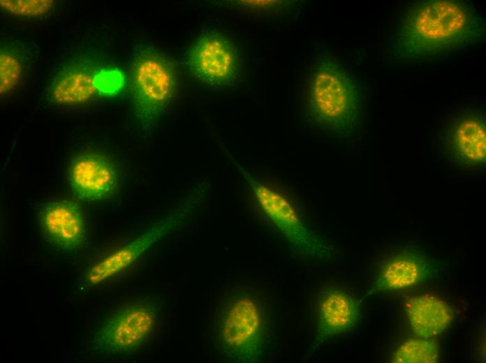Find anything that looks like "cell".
I'll return each mask as SVG.
<instances>
[{"label":"cell","instance_id":"17","mask_svg":"<svg viewBox=\"0 0 486 363\" xmlns=\"http://www.w3.org/2000/svg\"><path fill=\"white\" fill-rule=\"evenodd\" d=\"M439 349L434 340L411 339L403 343L393 353L391 362L395 363H435Z\"/></svg>","mask_w":486,"mask_h":363},{"label":"cell","instance_id":"16","mask_svg":"<svg viewBox=\"0 0 486 363\" xmlns=\"http://www.w3.org/2000/svg\"><path fill=\"white\" fill-rule=\"evenodd\" d=\"M25 59L17 47L1 46L0 51V94L5 96L14 92L24 80Z\"/></svg>","mask_w":486,"mask_h":363},{"label":"cell","instance_id":"7","mask_svg":"<svg viewBox=\"0 0 486 363\" xmlns=\"http://www.w3.org/2000/svg\"><path fill=\"white\" fill-rule=\"evenodd\" d=\"M187 66L196 79L214 87L234 86L242 77V52L233 41L218 32L201 36L187 56Z\"/></svg>","mask_w":486,"mask_h":363},{"label":"cell","instance_id":"10","mask_svg":"<svg viewBox=\"0 0 486 363\" xmlns=\"http://www.w3.org/2000/svg\"><path fill=\"white\" fill-rule=\"evenodd\" d=\"M189 210L187 207L182 208L180 211L172 214L131 242L117 249L93 265L84 274L81 282L82 285L95 286L131 265L152 245L180 225L185 219Z\"/></svg>","mask_w":486,"mask_h":363},{"label":"cell","instance_id":"9","mask_svg":"<svg viewBox=\"0 0 486 363\" xmlns=\"http://www.w3.org/2000/svg\"><path fill=\"white\" fill-rule=\"evenodd\" d=\"M436 273L434 260L424 250L411 244L400 246L383 258L371 292L408 288Z\"/></svg>","mask_w":486,"mask_h":363},{"label":"cell","instance_id":"14","mask_svg":"<svg viewBox=\"0 0 486 363\" xmlns=\"http://www.w3.org/2000/svg\"><path fill=\"white\" fill-rule=\"evenodd\" d=\"M95 71L84 64H71L61 69L48 87V97L54 104L70 105L86 103L98 91Z\"/></svg>","mask_w":486,"mask_h":363},{"label":"cell","instance_id":"18","mask_svg":"<svg viewBox=\"0 0 486 363\" xmlns=\"http://www.w3.org/2000/svg\"><path fill=\"white\" fill-rule=\"evenodd\" d=\"M52 0H1L0 6L7 13L19 17H40L49 13Z\"/></svg>","mask_w":486,"mask_h":363},{"label":"cell","instance_id":"11","mask_svg":"<svg viewBox=\"0 0 486 363\" xmlns=\"http://www.w3.org/2000/svg\"><path fill=\"white\" fill-rule=\"evenodd\" d=\"M39 221L45 237L59 249L74 252L84 244V219L76 202L68 200L47 202L40 212Z\"/></svg>","mask_w":486,"mask_h":363},{"label":"cell","instance_id":"13","mask_svg":"<svg viewBox=\"0 0 486 363\" xmlns=\"http://www.w3.org/2000/svg\"><path fill=\"white\" fill-rule=\"evenodd\" d=\"M447 153L462 167L473 168L485 163V124L482 118L464 114L452 123L445 136Z\"/></svg>","mask_w":486,"mask_h":363},{"label":"cell","instance_id":"6","mask_svg":"<svg viewBox=\"0 0 486 363\" xmlns=\"http://www.w3.org/2000/svg\"><path fill=\"white\" fill-rule=\"evenodd\" d=\"M159 314V308L152 300L128 302L105 321L94 336L93 345L112 354L133 352L152 335Z\"/></svg>","mask_w":486,"mask_h":363},{"label":"cell","instance_id":"15","mask_svg":"<svg viewBox=\"0 0 486 363\" xmlns=\"http://www.w3.org/2000/svg\"><path fill=\"white\" fill-rule=\"evenodd\" d=\"M406 312L413 331L423 339L441 333L454 317L446 302L427 295L410 299L406 304Z\"/></svg>","mask_w":486,"mask_h":363},{"label":"cell","instance_id":"4","mask_svg":"<svg viewBox=\"0 0 486 363\" xmlns=\"http://www.w3.org/2000/svg\"><path fill=\"white\" fill-rule=\"evenodd\" d=\"M132 111L143 130L153 126L177 92L178 77L171 60L155 47L138 45L131 65Z\"/></svg>","mask_w":486,"mask_h":363},{"label":"cell","instance_id":"2","mask_svg":"<svg viewBox=\"0 0 486 363\" xmlns=\"http://www.w3.org/2000/svg\"><path fill=\"white\" fill-rule=\"evenodd\" d=\"M304 117L313 130L349 137L361 124L359 88L346 68L330 53L317 57L304 82Z\"/></svg>","mask_w":486,"mask_h":363},{"label":"cell","instance_id":"5","mask_svg":"<svg viewBox=\"0 0 486 363\" xmlns=\"http://www.w3.org/2000/svg\"><path fill=\"white\" fill-rule=\"evenodd\" d=\"M262 212L286 239L292 252L303 260H323L329 248L323 238L308 228L287 200L242 169Z\"/></svg>","mask_w":486,"mask_h":363},{"label":"cell","instance_id":"8","mask_svg":"<svg viewBox=\"0 0 486 363\" xmlns=\"http://www.w3.org/2000/svg\"><path fill=\"white\" fill-rule=\"evenodd\" d=\"M67 181L79 200L97 202L115 194L120 185V172L108 155L86 151L71 159L67 169Z\"/></svg>","mask_w":486,"mask_h":363},{"label":"cell","instance_id":"12","mask_svg":"<svg viewBox=\"0 0 486 363\" xmlns=\"http://www.w3.org/2000/svg\"><path fill=\"white\" fill-rule=\"evenodd\" d=\"M317 315L316 334L310 348L312 352L328 339L355 327L359 319V302L342 290L323 287L318 294Z\"/></svg>","mask_w":486,"mask_h":363},{"label":"cell","instance_id":"3","mask_svg":"<svg viewBox=\"0 0 486 363\" xmlns=\"http://www.w3.org/2000/svg\"><path fill=\"white\" fill-rule=\"evenodd\" d=\"M272 333L270 305L258 290L240 288L223 304L217 334L220 350L229 361L263 360Z\"/></svg>","mask_w":486,"mask_h":363},{"label":"cell","instance_id":"1","mask_svg":"<svg viewBox=\"0 0 486 363\" xmlns=\"http://www.w3.org/2000/svg\"><path fill=\"white\" fill-rule=\"evenodd\" d=\"M485 25L471 2L417 1L401 18L395 52L400 59L422 60L470 47L483 40Z\"/></svg>","mask_w":486,"mask_h":363}]
</instances>
